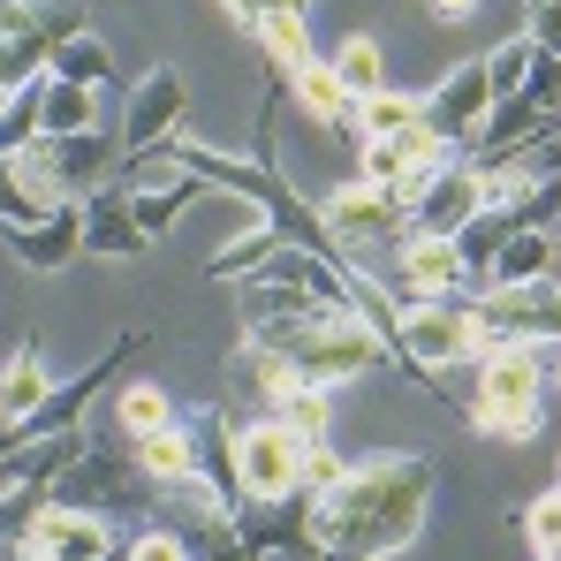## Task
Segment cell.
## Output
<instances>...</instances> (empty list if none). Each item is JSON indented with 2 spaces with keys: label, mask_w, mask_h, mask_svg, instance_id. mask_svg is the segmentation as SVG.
<instances>
[{
  "label": "cell",
  "mask_w": 561,
  "mask_h": 561,
  "mask_svg": "<svg viewBox=\"0 0 561 561\" xmlns=\"http://www.w3.org/2000/svg\"><path fill=\"white\" fill-rule=\"evenodd\" d=\"M433 508V456H365L304 501V547L319 561H394Z\"/></svg>",
  "instance_id": "cell-1"
},
{
  "label": "cell",
  "mask_w": 561,
  "mask_h": 561,
  "mask_svg": "<svg viewBox=\"0 0 561 561\" xmlns=\"http://www.w3.org/2000/svg\"><path fill=\"white\" fill-rule=\"evenodd\" d=\"M114 145L99 137V129H84V137H38L31 152H15L8 168H15V183H23V197L31 205H84V197H99V190L114 183Z\"/></svg>",
  "instance_id": "cell-2"
},
{
  "label": "cell",
  "mask_w": 561,
  "mask_h": 561,
  "mask_svg": "<svg viewBox=\"0 0 561 561\" xmlns=\"http://www.w3.org/2000/svg\"><path fill=\"white\" fill-rule=\"evenodd\" d=\"M145 350V334L129 327V334H114V350L99 357V365H84L77 379H54V394L31 410V417H15V425H0V456H15V448H31V440H54V433H77L84 425V410H92L99 394L122 379V365Z\"/></svg>",
  "instance_id": "cell-3"
},
{
  "label": "cell",
  "mask_w": 561,
  "mask_h": 561,
  "mask_svg": "<svg viewBox=\"0 0 561 561\" xmlns=\"http://www.w3.org/2000/svg\"><path fill=\"white\" fill-rule=\"evenodd\" d=\"M288 365H296V379L304 387H350V379H365L373 365H387V342H379L365 319H319L311 334H296L288 350H280Z\"/></svg>",
  "instance_id": "cell-4"
},
{
  "label": "cell",
  "mask_w": 561,
  "mask_h": 561,
  "mask_svg": "<svg viewBox=\"0 0 561 561\" xmlns=\"http://www.w3.org/2000/svg\"><path fill=\"white\" fill-rule=\"evenodd\" d=\"M54 501H69V508H92V516H145L152 508V478L137 456H114V448H84L77 463L54 478Z\"/></svg>",
  "instance_id": "cell-5"
},
{
  "label": "cell",
  "mask_w": 561,
  "mask_h": 561,
  "mask_svg": "<svg viewBox=\"0 0 561 561\" xmlns=\"http://www.w3.org/2000/svg\"><path fill=\"white\" fill-rule=\"evenodd\" d=\"M236 470H243V501H304V485H296L304 478V440L274 410L236 425Z\"/></svg>",
  "instance_id": "cell-6"
},
{
  "label": "cell",
  "mask_w": 561,
  "mask_h": 561,
  "mask_svg": "<svg viewBox=\"0 0 561 561\" xmlns=\"http://www.w3.org/2000/svg\"><path fill=\"white\" fill-rule=\"evenodd\" d=\"M31 547L46 561H122V531H114V516H92V508H69V501H54L46 493V508L31 516V531H23Z\"/></svg>",
  "instance_id": "cell-7"
},
{
  "label": "cell",
  "mask_w": 561,
  "mask_h": 561,
  "mask_svg": "<svg viewBox=\"0 0 561 561\" xmlns=\"http://www.w3.org/2000/svg\"><path fill=\"white\" fill-rule=\"evenodd\" d=\"M485 114H493V77H485V61L448 69V77L425 92V129H433L448 152H470V145H478Z\"/></svg>",
  "instance_id": "cell-8"
},
{
  "label": "cell",
  "mask_w": 561,
  "mask_h": 561,
  "mask_svg": "<svg viewBox=\"0 0 561 561\" xmlns=\"http://www.w3.org/2000/svg\"><path fill=\"white\" fill-rule=\"evenodd\" d=\"M319 220L334 228V243L342 251H357V243H402L410 228V213H402V197L394 190H373V183H342L334 197H319Z\"/></svg>",
  "instance_id": "cell-9"
},
{
  "label": "cell",
  "mask_w": 561,
  "mask_h": 561,
  "mask_svg": "<svg viewBox=\"0 0 561 561\" xmlns=\"http://www.w3.org/2000/svg\"><path fill=\"white\" fill-rule=\"evenodd\" d=\"M463 251H456V236H425V228H410L402 243H394V280L387 288H402V304H440V296H456L463 288Z\"/></svg>",
  "instance_id": "cell-10"
},
{
  "label": "cell",
  "mask_w": 561,
  "mask_h": 561,
  "mask_svg": "<svg viewBox=\"0 0 561 561\" xmlns=\"http://www.w3.org/2000/svg\"><path fill=\"white\" fill-rule=\"evenodd\" d=\"M183 114H190L183 69H145L137 92H129V106H122V152H152V145H168V137L183 129Z\"/></svg>",
  "instance_id": "cell-11"
},
{
  "label": "cell",
  "mask_w": 561,
  "mask_h": 561,
  "mask_svg": "<svg viewBox=\"0 0 561 561\" xmlns=\"http://www.w3.org/2000/svg\"><path fill=\"white\" fill-rule=\"evenodd\" d=\"M485 213V183H478V160L470 152H456L440 175H433V190L410 205V228H425V236H456L463 220H478Z\"/></svg>",
  "instance_id": "cell-12"
},
{
  "label": "cell",
  "mask_w": 561,
  "mask_h": 561,
  "mask_svg": "<svg viewBox=\"0 0 561 561\" xmlns=\"http://www.w3.org/2000/svg\"><path fill=\"white\" fill-rule=\"evenodd\" d=\"M8 251L31 266V274H61L84 259V205H54L38 213L31 228H8Z\"/></svg>",
  "instance_id": "cell-13"
},
{
  "label": "cell",
  "mask_w": 561,
  "mask_h": 561,
  "mask_svg": "<svg viewBox=\"0 0 561 561\" xmlns=\"http://www.w3.org/2000/svg\"><path fill=\"white\" fill-rule=\"evenodd\" d=\"M547 394V357L531 342H501L478 357V402H539Z\"/></svg>",
  "instance_id": "cell-14"
},
{
  "label": "cell",
  "mask_w": 561,
  "mask_h": 561,
  "mask_svg": "<svg viewBox=\"0 0 561 561\" xmlns=\"http://www.w3.org/2000/svg\"><path fill=\"white\" fill-rule=\"evenodd\" d=\"M145 228L129 213V183H106L99 197H84V259H137Z\"/></svg>",
  "instance_id": "cell-15"
},
{
  "label": "cell",
  "mask_w": 561,
  "mask_h": 561,
  "mask_svg": "<svg viewBox=\"0 0 561 561\" xmlns=\"http://www.w3.org/2000/svg\"><path fill=\"white\" fill-rule=\"evenodd\" d=\"M84 31H92L84 0H0V38H38L54 54L61 38H84Z\"/></svg>",
  "instance_id": "cell-16"
},
{
  "label": "cell",
  "mask_w": 561,
  "mask_h": 561,
  "mask_svg": "<svg viewBox=\"0 0 561 561\" xmlns=\"http://www.w3.org/2000/svg\"><path fill=\"white\" fill-rule=\"evenodd\" d=\"M190 433H197V478H205L228 508H243V470H236V425H228V410L190 417Z\"/></svg>",
  "instance_id": "cell-17"
},
{
  "label": "cell",
  "mask_w": 561,
  "mask_h": 561,
  "mask_svg": "<svg viewBox=\"0 0 561 561\" xmlns=\"http://www.w3.org/2000/svg\"><path fill=\"white\" fill-rule=\"evenodd\" d=\"M228 379H236V394H243V402H266V410H274L288 387H304V379H296V365H288L280 350H266V342H236Z\"/></svg>",
  "instance_id": "cell-18"
},
{
  "label": "cell",
  "mask_w": 561,
  "mask_h": 561,
  "mask_svg": "<svg viewBox=\"0 0 561 561\" xmlns=\"http://www.w3.org/2000/svg\"><path fill=\"white\" fill-rule=\"evenodd\" d=\"M547 106H531L524 92H508V99H493V114H485V129H478V145L470 152H531L539 137H547Z\"/></svg>",
  "instance_id": "cell-19"
},
{
  "label": "cell",
  "mask_w": 561,
  "mask_h": 561,
  "mask_svg": "<svg viewBox=\"0 0 561 561\" xmlns=\"http://www.w3.org/2000/svg\"><path fill=\"white\" fill-rule=\"evenodd\" d=\"M274 251H280L274 220H251V228H236V236H220V243L205 251V274L213 280H251V274H266Z\"/></svg>",
  "instance_id": "cell-20"
},
{
  "label": "cell",
  "mask_w": 561,
  "mask_h": 561,
  "mask_svg": "<svg viewBox=\"0 0 561 561\" xmlns=\"http://www.w3.org/2000/svg\"><path fill=\"white\" fill-rule=\"evenodd\" d=\"M54 394V373H46V350L38 342H23L8 365H0V425H15V417H31L38 402Z\"/></svg>",
  "instance_id": "cell-21"
},
{
  "label": "cell",
  "mask_w": 561,
  "mask_h": 561,
  "mask_svg": "<svg viewBox=\"0 0 561 561\" xmlns=\"http://www.w3.org/2000/svg\"><path fill=\"white\" fill-rule=\"evenodd\" d=\"M288 99H296L319 129H357V99L334 84V69H327V61H304V69L288 77Z\"/></svg>",
  "instance_id": "cell-22"
},
{
  "label": "cell",
  "mask_w": 561,
  "mask_h": 561,
  "mask_svg": "<svg viewBox=\"0 0 561 561\" xmlns=\"http://www.w3.org/2000/svg\"><path fill=\"white\" fill-rule=\"evenodd\" d=\"M114 417H122V433H129V440L183 425V410H175V394H168L160 379H122V387H114Z\"/></svg>",
  "instance_id": "cell-23"
},
{
  "label": "cell",
  "mask_w": 561,
  "mask_h": 561,
  "mask_svg": "<svg viewBox=\"0 0 561 561\" xmlns=\"http://www.w3.org/2000/svg\"><path fill=\"white\" fill-rule=\"evenodd\" d=\"M84 456V433H54V440H31L15 456H0V485H54L61 470Z\"/></svg>",
  "instance_id": "cell-24"
},
{
  "label": "cell",
  "mask_w": 561,
  "mask_h": 561,
  "mask_svg": "<svg viewBox=\"0 0 561 561\" xmlns=\"http://www.w3.org/2000/svg\"><path fill=\"white\" fill-rule=\"evenodd\" d=\"M129 456L145 463L152 485H168V478H197V433L183 425H168V433H145V440H129Z\"/></svg>",
  "instance_id": "cell-25"
},
{
  "label": "cell",
  "mask_w": 561,
  "mask_h": 561,
  "mask_svg": "<svg viewBox=\"0 0 561 561\" xmlns=\"http://www.w3.org/2000/svg\"><path fill=\"white\" fill-rule=\"evenodd\" d=\"M327 69H334V84H342L350 99H373L379 84H387V54H379L373 31H350V38L327 54Z\"/></svg>",
  "instance_id": "cell-26"
},
{
  "label": "cell",
  "mask_w": 561,
  "mask_h": 561,
  "mask_svg": "<svg viewBox=\"0 0 561 561\" xmlns=\"http://www.w3.org/2000/svg\"><path fill=\"white\" fill-rule=\"evenodd\" d=\"M425 122V92H394V84H379L373 99H357V137L379 145V137H402V129H417Z\"/></svg>",
  "instance_id": "cell-27"
},
{
  "label": "cell",
  "mask_w": 561,
  "mask_h": 561,
  "mask_svg": "<svg viewBox=\"0 0 561 561\" xmlns=\"http://www.w3.org/2000/svg\"><path fill=\"white\" fill-rule=\"evenodd\" d=\"M197 197H213L197 175H175V183H152V190H129V213H137L145 243H152V236H168V228H175V213H183V205H197Z\"/></svg>",
  "instance_id": "cell-28"
},
{
  "label": "cell",
  "mask_w": 561,
  "mask_h": 561,
  "mask_svg": "<svg viewBox=\"0 0 561 561\" xmlns=\"http://www.w3.org/2000/svg\"><path fill=\"white\" fill-rule=\"evenodd\" d=\"M251 38H259V54L274 61L280 84H288L304 61H319V54H311V31H304V15H259V23H251Z\"/></svg>",
  "instance_id": "cell-29"
},
{
  "label": "cell",
  "mask_w": 561,
  "mask_h": 561,
  "mask_svg": "<svg viewBox=\"0 0 561 561\" xmlns=\"http://www.w3.org/2000/svg\"><path fill=\"white\" fill-rule=\"evenodd\" d=\"M46 77L106 92V77H114V54H106V38H99V31H84V38H61V46L46 54Z\"/></svg>",
  "instance_id": "cell-30"
},
{
  "label": "cell",
  "mask_w": 561,
  "mask_h": 561,
  "mask_svg": "<svg viewBox=\"0 0 561 561\" xmlns=\"http://www.w3.org/2000/svg\"><path fill=\"white\" fill-rule=\"evenodd\" d=\"M547 251H554V228H516L508 243H501V259H493V288H524V280L547 274Z\"/></svg>",
  "instance_id": "cell-31"
},
{
  "label": "cell",
  "mask_w": 561,
  "mask_h": 561,
  "mask_svg": "<svg viewBox=\"0 0 561 561\" xmlns=\"http://www.w3.org/2000/svg\"><path fill=\"white\" fill-rule=\"evenodd\" d=\"M456 417H463L470 433H485V440H531L547 410H539V402H478V394H470Z\"/></svg>",
  "instance_id": "cell-32"
},
{
  "label": "cell",
  "mask_w": 561,
  "mask_h": 561,
  "mask_svg": "<svg viewBox=\"0 0 561 561\" xmlns=\"http://www.w3.org/2000/svg\"><path fill=\"white\" fill-rule=\"evenodd\" d=\"M46 137H84L99 129V92L92 84H61V77H46Z\"/></svg>",
  "instance_id": "cell-33"
},
{
  "label": "cell",
  "mask_w": 561,
  "mask_h": 561,
  "mask_svg": "<svg viewBox=\"0 0 561 561\" xmlns=\"http://www.w3.org/2000/svg\"><path fill=\"white\" fill-rule=\"evenodd\" d=\"M46 84H23V92L0 99V160H15V152H31L38 137H46Z\"/></svg>",
  "instance_id": "cell-34"
},
{
  "label": "cell",
  "mask_w": 561,
  "mask_h": 561,
  "mask_svg": "<svg viewBox=\"0 0 561 561\" xmlns=\"http://www.w3.org/2000/svg\"><path fill=\"white\" fill-rule=\"evenodd\" d=\"M274 417L304 440V448L327 440V433H334V387H288V394L274 402Z\"/></svg>",
  "instance_id": "cell-35"
},
{
  "label": "cell",
  "mask_w": 561,
  "mask_h": 561,
  "mask_svg": "<svg viewBox=\"0 0 561 561\" xmlns=\"http://www.w3.org/2000/svg\"><path fill=\"white\" fill-rule=\"evenodd\" d=\"M508 524L531 539V554H539V561H554V554H561V485H554V493H539L531 508H516Z\"/></svg>",
  "instance_id": "cell-36"
},
{
  "label": "cell",
  "mask_w": 561,
  "mask_h": 561,
  "mask_svg": "<svg viewBox=\"0 0 561 561\" xmlns=\"http://www.w3.org/2000/svg\"><path fill=\"white\" fill-rule=\"evenodd\" d=\"M531 54H539V46H531L524 31H516V38H501V46L485 54V77H493V99L524 92V69H531Z\"/></svg>",
  "instance_id": "cell-37"
},
{
  "label": "cell",
  "mask_w": 561,
  "mask_h": 561,
  "mask_svg": "<svg viewBox=\"0 0 561 561\" xmlns=\"http://www.w3.org/2000/svg\"><path fill=\"white\" fill-rule=\"evenodd\" d=\"M524 99L547 106V114H561V54H531V69H524Z\"/></svg>",
  "instance_id": "cell-38"
},
{
  "label": "cell",
  "mask_w": 561,
  "mask_h": 561,
  "mask_svg": "<svg viewBox=\"0 0 561 561\" xmlns=\"http://www.w3.org/2000/svg\"><path fill=\"white\" fill-rule=\"evenodd\" d=\"M38 213H46V205H31V197H23V183H15V168L0 160V236H8V228H31Z\"/></svg>",
  "instance_id": "cell-39"
},
{
  "label": "cell",
  "mask_w": 561,
  "mask_h": 561,
  "mask_svg": "<svg viewBox=\"0 0 561 561\" xmlns=\"http://www.w3.org/2000/svg\"><path fill=\"white\" fill-rule=\"evenodd\" d=\"M122 561H190V547L175 539V531H160V524H145L129 547H122Z\"/></svg>",
  "instance_id": "cell-40"
},
{
  "label": "cell",
  "mask_w": 561,
  "mask_h": 561,
  "mask_svg": "<svg viewBox=\"0 0 561 561\" xmlns=\"http://www.w3.org/2000/svg\"><path fill=\"white\" fill-rule=\"evenodd\" d=\"M357 183H373V190H394V183H402V152H394V137L365 145V168H357Z\"/></svg>",
  "instance_id": "cell-41"
},
{
  "label": "cell",
  "mask_w": 561,
  "mask_h": 561,
  "mask_svg": "<svg viewBox=\"0 0 561 561\" xmlns=\"http://www.w3.org/2000/svg\"><path fill=\"white\" fill-rule=\"evenodd\" d=\"M342 470H350V463H334V448H327V440H311V448H304V478H296V485H304V501H311V493H327Z\"/></svg>",
  "instance_id": "cell-42"
},
{
  "label": "cell",
  "mask_w": 561,
  "mask_h": 561,
  "mask_svg": "<svg viewBox=\"0 0 561 561\" xmlns=\"http://www.w3.org/2000/svg\"><path fill=\"white\" fill-rule=\"evenodd\" d=\"M236 15H243V31L259 23V15H311V0H228Z\"/></svg>",
  "instance_id": "cell-43"
},
{
  "label": "cell",
  "mask_w": 561,
  "mask_h": 561,
  "mask_svg": "<svg viewBox=\"0 0 561 561\" xmlns=\"http://www.w3.org/2000/svg\"><path fill=\"white\" fill-rule=\"evenodd\" d=\"M190 561H251V554H243V539H228V547H213V554H190Z\"/></svg>",
  "instance_id": "cell-44"
},
{
  "label": "cell",
  "mask_w": 561,
  "mask_h": 561,
  "mask_svg": "<svg viewBox=\"0 0 561 561\" xmlns=\"http://www.w3.org/2000/svg\"><path fill=\"white\" fill-rule=\"evenodd\" d=\"M470 8H478V0H433V15H448V23H463Z\"/></svg>",
  "instance_id": "cell-45"
},
{
  "label": "cell",
  "mask_w": 561,
  "mask_h": 561,
  "mask_svg": "<svg viewBox=\"0 0 561 561\" xmlns=\"http://www.w3.org/2000/svg\"><path fill=\"white\" fill-rule=\"evenodd\" d=\"M547 387H554V394H561V357H554V365H547Z\"/></svg>",
  "instance_id": "cell-46"
},
{
  "label": "cell",
  "mask_w": 561,
  "mask_h": 561,
  "mask_svg": "<svg viewBox=\"0 0 561 561\" xmlns=\"http://www.w3.org/2000/svg\"><path fill=\"white\" fill-rule=\"evenodd\" d=\"M547 145H561V114H554V122H547Z\"/></svg>",
  "instance_id": "cell-47"
},
{
  "label": "cell",
  "mask_w": 561,
  "mask_h": 561,
  "mask_svg": "<svg viewBox=\"0 0 561 561\" xmlns=\"http://www.w3.org/2000/svg\"><path fill=\"white\" fill-rule=\"evenodd\" d=\"M554 485H561V478H554Z\"/></svg>",
  "instance_id": "cell-48"
},
{
  "label": "cell",
  "mask_w": 561,
  "mask_h": 561,
  "mask_svg": "<svg viewBox=\"0 0 561 561\" xmlns=\"http://www.w3.org/2000/svg\"><path fill=\"white\" fill-rule=\"evenodd\" d=\"M554 561H561V554H554Z\"/></svg>",
  "instance_id": "cell-49"
}]
</instances>
